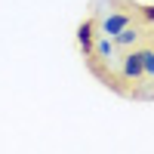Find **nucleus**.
Instances as JSON below:
<instances>
[{"instance_id": "2", "label": "nucleus", "mask_w": 154, "mask_h": 154, "mask_svg": "<svg viewBox=\"0 0 154 154\" xmlns=\"http://www.w3.org/2000/svg\"><path fill=\"white\" fill-rule=\"evenodd\" d=\"M120 77L126 83H136V80H142L145 77V65H142V49H139V53H126L123 56V62H120Z\"/></svg>"}, {"instance_id": "4", "label": "nucleus", "mask_w": 154, "mask_h": 154, "mask_svg": "<svg viewBox=\"0 0 154 154\" xmlns=\"http://www.w3.org/2000/svg\"><path fill=\"white\" fill-rule=\"evenodd\" d=\"M114 49H117V43H114V37H96V46H93V62H108L114 59Z\"/></svg>"}, {"instance_id": "5", "label": "nucleus", "mask_w": 154, "mask_h": 154, "mask_svg": "<svg viewBox=\"0 0 154 154\" xmlns=\"http://www.w3.org/2000/svg\"><path fill=\"white\" fill-rule=\"evenodd\" d=\"M139 37H142V34H139V28H133V25H126V28L117 34V37H114V43H117L120 49H126V46H133V43H139Z\"/></svg>"}, {"instance_id": "6", "label": "nucleus", "mask_w": 154, "mask_h": 154, "mask_svg": "<svg viewBox=\"0 0 154 154\" xmlns=\"http://www.w3.org/2000/svg\"><path fill=\"white\" fill-rule=\"evenodd\" d=\"M142 65H145V77H154V49H142Z\"/></svg>"}, {"instance_id": "7", "label": "nucleus", "mask_w": 154, "mask_h": 154, "mask_svg": "<svg viewBox=\"0 0 154 154\" xmlns=\"http://www.w3.org/2000/svg\"><path fill=\"white\" fill-rule=\"evenodd\" d=\"M139 12H142V19L154 22V6H139Z\"/></svg>"}, {"instance_id": "3", "label": "nucleus", "mask_w": 154, "mask_h": 154, "mask_svg": "<svg viewBox=\"0 0 154 154\" xmlns=\"http://www.w3.org/2000/svg\"><path fill=\"white\" fill-rule=\"evenodd\" d=\"M126 25H133V16H130V12H108V16L99 19V34H105V37H117Z\"/></svg>"}, {"instance_id": "1", "label": "nucleus", "mask_w": 154, "mask_h": 154, "mask_svg": "<svg viewBox=\"0 0 154 154\" xmlns=\"http://www.w3.org/2000/svg\"><path fill=\"white\" fill-rule=\"evenodd\" d=\"M96 37H99V19H83L80 25H77V43H80V49H83L86 59H93Z\"/></svg>"}]
</instances>
